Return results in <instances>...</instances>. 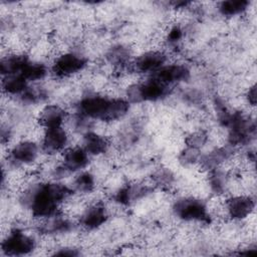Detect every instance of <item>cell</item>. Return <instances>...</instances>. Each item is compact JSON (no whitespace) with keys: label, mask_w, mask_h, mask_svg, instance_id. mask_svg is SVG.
I'll list each match as a JSON object with an SVG mask.
<instances>
[{"label":"cell","mask_w":257,"mask_h":257,"mask_svg":"<svg viewBox=\"0 0 257 257\" xmlns=\"http://www.w3.org/2000/svg\"><path fill=\"white\" fill-rule=\"evenodd\" d=\"M72 192L71 188L58 182L33 184L23 191L20 203L34 217L46 219L59 213L60 205Z\"/></svg>","instance_id":"6da1fadb"},{"label":"cell","mask_w":257,"mask_h":257,"mask_svg":"<svg viewBox=\"0 0 257 257\" xmlns=\"http://www.w3.org/2000/svg\"><path fill=\"white\" fill-rule=\"evenodd\" d=\"M130 102L124 98H110L100 95L83 97L78 104L80 114L89 119L112 121L126 114Z\"/></svg>","instance_id":"7a4b0ae2"},{"label":"cell","mask_w":257,"mask_h":257,"mask_svg":"<svg viewBox=\"0 0 257 257\" xmlns=\"http://www.w3.org/2000/svg\"><path fill=\"white\" fill-rule=\"evenodd\" d=\"M170 86H167L153 77L128 86L126 100L131 102L156 101L165 97L169 93Z\"/></svg>","instance_id":"3957f363"},{"label":"cell","mask_w":257,"mask_h":257,"mask_svg":"<svg viewBox=\"0 0 257 257\" xmlns=\"http://www.w3.org/2000/svg\"><path fill=\"white\" fill-rule=\"evenodd\" d=\"M173 211L178 218L188 222H208L210 220L206 203L193 197L182 198L176 201Z\"/></svg>","instance_id":"277c9868"},{"label":"cell","mask_w":257,"mask_h":257,"mask_svg":"<svg viewBox=\"0 0 257 257\" xmlns=\"http://www.w3.org/2000/svg\"><path fill=\"white\" fill-rule=\"evenodd\" d=\"M36 247L35 240L19 229L10 231L3 239L1 251L6 256H23L30 254Z\"/></svg>","instance_id":"5b68a950"},{"label":"cell","mask_w":257,"mask_h":257,"mask_svg":"<svg viewBox=\"0 0 257 257\" xmlns=\"http://www.w3.org/2000/svg\"><path fill=\"white\" fill-rule=\"evenodd\" d=\"M40 151V147L35 142L21 141L9 150L7 160L14 167L27 166L37 160Z\"/></svg>","instance_id":"8992f818"},{"label":"cell","mask_w":257,"mask_h":257,"mask_svg":"<svg viewBox=\"0 0 257 257\" xmlns=\"http://www.w3.org/2000/svg\"><path fill=\"white\" fill-rule=\"evenodd\" d=\"M87 60L73 52H66L57 56L52 65V71L59 77L70 76L80 72L86 66Z\"/></svg>","instance_id":"52a82bcc"},{"label":"cell","mask_w":257,"mask_h":257,"mask_svg":"<svg viewBox=\"0 0 257 257\" xmlns=\"http://www.w3.org/2000/svg\"><path fill=\"white\" fill-rule=\"evenodd\" d=\"M68 141V134L63 126L44 128L40 149L48 155L61 153L67 149Z\"/></svg>","instance_id":"ba28073f"},{"label":"cell","mask_w":257,"mask_h":257,"mask_svg":"<svg viewBox=\"0 0 257 257\" xmlns=\"http://www.w3.org/2000/svg\"><path fill=\"white\" fill-rule=\"evenodd\" d=\"M227 217L232 220H243L249 217L255 208V199L250 195L229 197L224 204Z\"/></svg>","instance_id":"9c48e42d"},{"label":"cell","mask_w":257,"mask_h":257,"mask_svg":"<svg viewBox=\"0 0 257 257\" xmlns=\"http://www.w3.org/2000/svg\"><path fill=\"white\" fill-rule=\"evenodd\" d=\"M167 62V55L160 50H150L139 55L133 62V70L138 73L153 74Z\"/></svg>","instance_id":"30bf717a"},{"label":"cell","mask_w":257,"mask_h":257,"mask_svg":"<svg viewBox=\"0 0 257 257\" xmlns=\"http://www.w3.org/2000/svg\"><path fill=\"white\" fill-rule=\"evenodd\" d=\"M151 77L167 86H172L187 80L190 77V70L184 64H165Z\"/></svg>","instance_id":"8fae6325"},{"label":"cell","mask_w":257,"mask_h":257,"mask_svg":"<svg viewBox=\"0 0 257 257\" xmlns=\"http://www.w3.org/2000/svg\"><path fill=\"white\" fill-rule=\"evenodd\" d=\"M89 163V155L82 147L67 148L63 152L61 166L69 173L82 171Z\"/></svg>","instance_id":"7c38bea8"},{"label":"cell","mask_w":257,"mask_h":257,"mask_svg":"<svg viewBox=\"0 0 257 257\" xmlns=\"http://www.w3.org/2000/svg\"><path fill=\"white\" fill-rule=\"evenodd\" d=\"M108 218L107 210L101 203L88 206L80 216L79 223L86 230H94L102 226Z\"/></svg>","instance_id":"4fadbf2b"},{"label":"cell","mask_w":257,"mask_h":257,"mask_svg":"<svg viewBox=\"0 0 257 257\" xmlns=\"http://www.w3.org/2000/svg\"><path fill=\"white\" fill-rule=\"evenodd\" d=\"M233 150L234 147L230 145L215 148L208 154L201 156L199 163L201 167L207 172L216 168H220L225 162L229 161L232 158Z\"/></svg>","instance_id":"5bb4252c"},{"label":"cell","mask_w":257,"mask_h":257,"mask_svg":"<svg viewBox=\"0 0 257 257\" xmlns=\"http://www.w3.org/2000/svg\"><path fill=\"white\" fill-rule=\"evenodd\" d=\"M66 119V111L57 104H47L39 112L38 121L43 128L62 126Z\"/></svg>","instance_id":"9a60e30c"},{"label":"cell","mask_w":257,"mask_h":257,"mask_svg":"<svg viewBox=\"0 0 257 257\" xmlns=\"http://www.w3.org/2000/svg\"><path fill=\"white\" fill-rule=\"evenodd\" d=\"M151 192V188L148 185L142 183L128 184L121 187L114 195V199L121 205H128L139 199L144 198Z\"/></svg>","instance_id":"2e32d148"},{"label":"cell","mask_w":257,"mask_h":257,"mask_svg":"<svg viewBox=\"0 0 257 257\" xmlns=\"http://www.w3.org/2000/svg\"><path fill=\"white\" fill-rule=\"evenodd\" d=\"M108 141L103 136L87 132L82 139V148L88 153L89 156H98L104 154L108 149Z\"/></svg>","instance_id":"e0dca14e"},{"label":"cell","mask_w":257,"mask_h":257,"mask_svg":"<svg viewBox=\"0 0 257 257\" xmlns=\"http://www.w3.org/2000/svg\"><path fill=\"white\" fill-rule=\"evenodd\" d=\"M29 61V58L23 54H9L2 57L0 63L2 76L21 74Z\"/></svg>","instance_id":"ac0fdd59"},{"label":"cell","mask_w":257,"mask_h":257,"mask_svg":"<svg viewBox=\"0 0 257 257\" xmlns=\"http://www.w3.org/2000/svg\"><path fill=\"white\" fill-rule=\"evenodd\" d=\"M229 174L222 167L208 172V184L211 191L216 195H223L229 187Z\"/></svg>","instance_id":"d6986e66"},{"label":"cell","mask_w":257,"mask_h":257,"mask_svg":"<svg viewBox=\"0 0 257 257\" xmlns=\"http://www.w3.org/2000/svg\"><path fill=\"white\" fill-rule=\"evenodd\" d=\"M43 220H44V223L40 228V230L47 234L64 233L69 231L72 227L71 222L68 219L61 216L59 213Z\"/></svg>","instance_id":"ffe728a7"},{"label":"cell","mask_w":257,"mask_h":257,"mask_svg":"<svg viewBox=\"0 0 257 257\" xmlns=\"http://www.w3.org/2000/svg\"><path fill=\"white\" fill-rule=\"evenodd\" d=\"M28 87V81L21 74L2 76V89L9 95H21Z\"/></svg>","instance_id":"44dd1931"},{"label":"cell","mask_w":257,"mask_h":257,"mask_svg":"<svg viewBox=\"0 0 257 257\" xmlns=\"http://www.w3.org/2000/svg\"><path fill=\"white\" fill-rule=\"evenodd\" d=\"M250 2L247 0H227L219 4V12L223 16H236L247 10Z\"/></svg>","instance_id":"7402d4cb"},{"label":"cell","mask_w":257,"mask_h":257,"mask_svg":"<svg viewBox=\"0 0 257 257\" xmlns=\"http://www.w3.org/2000/svg\"><path fill=\"white\" fill-rule=\"evenodd\" d=\"M47 67L45 64L40 62H34L29 61L23 71L21 72V75L28 81H37L42 78H44L47 74Z\"/></svg>","instance_id":"603a6c76"},{"label":"cell","mask_w":257,"mask_h":257,"mask_svg":"<svg viewBox=\"0 0 257 257\" xmlns=\"http://www.w3.org/2000/svg\"><path fill=\"white\" fill-rule=\"evenodd\" d=\"M95 186L94 177L88 172H80L72 182V191L78 193H90Z\"/></svg>","instance_id":"cb8c5ba5"},{"label":"cell","mask_w":257,"mask_h":257,"mask_svg":"<svg viewBox=\"0 0 257 257\" xmlns=\"http://www.w3.org/2000/svg\"><path fill=\"white\" fill-rule=\"evenodd\" d=\"M130 50L123 46H115L107 53V59L109 62L117 66L126 65L127 62H130Z\"/></svg>","instance_id":"d4e9b609"},{"label":"cell","mask_w":257,"mask_h":257,"mask_svg":"<svg viewBox=\"0 0 257 257\" xmlns=\"http://www.w3.org/2000/svg\"><path fill=\"white\" fill-rule=\"evenodd\" d=\"M201 153L200 150L191 148V147H186L182 152L179 157L180 162L183 165H193L196 163H199L200 158H201Z\"/></svg>","instance_id":"484cf974"},{"label":"cell","mask_w":257,"mask_h":257,"mask_svg":"<svg viewBox=\"0 0 257 257\" xmlns=\"http://www.w3.org/2000/svg\"><path fill=\"white\" fill-rule=\"evenodd\" d=\"M153 179L156 185L161 187H169L174 182V175L170 170L160 169L155 173Z\"/></svg>","instance_id":"4316f807"},{"label":"cell","mask_w":257,"mask_h":257,"mask_svg":"<svg viewBox=\"0 0 257 257\" xmlns=\"http://www.w3.org/2000/svg\"><path fill=\"white\" fill-rule=\"evenodd\" d=\"M208 142V135L203 131H198L191 134L187 139V146L200 150Z\"/></svg>","instance_id":"83f0119b"},{"label":"cell","mask_w":257,"mask_h":257,"mask_svg":"<svg viewBox=\"0 0 257 257\" xmlns=\"http://www.w3.org/2000/svg\"><path fill=\"white\" fill-rule=\"evenodd\" d=\"M182 37H183V30L179 26H174L169 30L167 39L170 43L176 44L182 39Z\"/></svg>","instance_id":"f1b7e54d"},{"label":"cell","mask_w":257,"mask_h":257,"mask_svg":"<svg viewBox=\"0 0 257 257\" xmlns=\"http://www.w3.org/2000/svg\"><path fill=\"white\" fill-rule=\"evenodd\" d=\"M55 255H60V256H76L79 253L76 251V249L73 248H61L58 251L54 253Z\"/></svg>","instance_id":"f546056e"},{"label":"cell","mask_w":257,"mask_h":257,"mask_svg":"<svg viewBox=\"0 0 257 257\" xmlns=\"http://www.w3.org/2000/svg\"><path fill=\"white\" fill-rule=\"evenodd\" d=\"M247 100L250 103V105H253V106L255 105V103H256V86H255V84H253L249 88V90L247 92Z\"/></svg>","instance_id":"4dcf8cb0"}]
</instances>
